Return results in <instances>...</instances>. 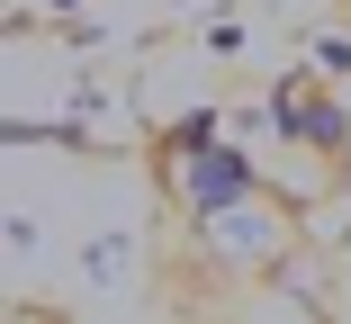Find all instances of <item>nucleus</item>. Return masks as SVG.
Returning <instances> with one entry per match:
<instances>
[{
	"mask_svg": "<svg viewBox=\"0 0 351 324\" xmlns=\"http://www.w3.org/2000/svg\"><path fill=\"white\" fill-rule=\"evenodd\" d=\"M154 171H162V189H171V208H180V216L234 208V199H252V189H261L252 153H243L234 136H217V117L171 126V136H162V153H154Z\"/></svg>",
	"mask_w": 351,
	"mask_h": 324,
	"instance_id": "nucleus-1",
	"label": "nucleus"
},
{
	"mask_svg": "<svg viewBox=\"0 0 351 324\" xmlns=\"http://www.w3.org/2000/svg\"><path fill=\"white\" fill-rule=\"evenodd\" d=\"M189 243H198V262L217 271V279H270L298 252V216L279 208L270 189H252V199H234V208L189 216Z\"/></svg>",
	"mask_w": 351,
	"mask_h": 324,
	"instance_id": "nucleus-2",
	"label": "nucleus"
},
{
	"mask_svg": "<svg viewBox=\"0 0 351 324\" xmlns=\"http://www.w3.org/2000/svg\"><path fill=\"white\" fill-rule=\"evenodd\" d=\"M261 108H270V126H279V136H289V145H306V153H342V145H351L342 99H333V90H315V82H279Z\"/></svg>",
	"mask_w": 351,
	"mask_h": 324,
	"instance_id": "nucleus-3",
	"label": "nucleus"
},
{
	"mask_svg": "<svg viewBox=\"0 0 351 324\" xmlns=\"http://www.w3.org/2000/svg\"><path fill=\"white\" fill-rule=\"evenodd\" d=\"M270 306H279V315H324V279L298 262V252H289V262L270 271Z\"/></svg>",
	"mask_w": 351,
	"mask_h": 324,
	"instance_id": "nucleus-4",
	"label": "nucleus"
},
{
	"mask_svg": "<svg viewBox=\"0 0 351 324\" xmlns=\"http://www.w3.org/2000/svg\"><path fill=\"white\" fill-rule=\"evenodd\" d=\"M315 73H351V27H324L315 36Z\"/></svg>",
	"mask_w": 351,
	"mask_h": 324,
	"instance_id": "nucleus-5",
	"label": "nucleus"
}]
</instances>
